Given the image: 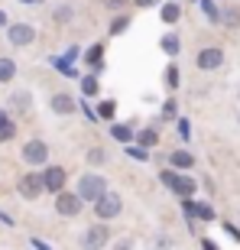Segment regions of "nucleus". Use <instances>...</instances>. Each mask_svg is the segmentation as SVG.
<instances>
[{"label":"nucleus","instance_id":"obj_4","mask_svg":"<svg viewBox=\"0 0 240 250\" xmlns=\"http://www.w3.org/2000/svg\"><path fill=\"white\" fill-rule=\"evenodd\" d=\"M17 192L23 195V198H39V195L46 192V182H42V176H36V172H26V176H20V182H17Z\"/></svg>","mask_w":240,"mask_h":250},{"label":"nucleus","instance_id":"obj_2","mask_svg":"<svg viewBox=\"0 0 240 250\" xmlns=\"http://www.w3.org/2000/svg\"><path fill=\"white\" fill-rule=\"evenodd\" d=\"M107 241H111V228H107V224H91V228L81 234V247L84 250H101Z\"/></svg>","mask_w":240,"mask_h":250},{"label":"nucleus","instance_id":"obj_14","mask_svg":"<svg viewBox=\"0 0 240 250\" xmlns=\"http://www.w3.org/2000/svg\"><path fill=\"white\" fill-rule=\"evenodd\" d=\"M159 17H162V23H179V17H182V7H179V3H162Z\"/></svg>","mask_w":240,"mask_h":250},{"label":"nucleus","instance_id":"obj_1","mask_svg":"<svg viewBox=\"0 0 240 250\" xmlns=\"http://www.w3.org/2000/svg\"><path fill=\"white\" fill-rule=\"evenodd\" d=\"M104 192H107V179L98 176V172H88V176L78 179V195H81V202H98Z\"/></svg>","mask_w":240,"mask_h":250},{"label":"nucleus","instance_id":"obj_8","mask_svg":"<svg viewBox=\"0 0 240 250\" xmlns=\"http://www.w3.org/2000/svg\"><path fill=\"white\" fill-rule=\"evenodd\" d=\"M7 39L13 46H29V42L36 39V29L29 26V23H13V26L7 29Z\"/></svg>","mask_w":240,"mask_h":250},{"label":"nucleus","instance_id":"obj_28","mask_svg":"<svg viewBox=\"0 0 240 250\" xmlns=\"http://www.w3.org/2000/svg\"><path fill=\"white\" fill-rule=\"evenodd\" d=\"M127 23H130L127 17H117V20H114V26H111V33H123V29H127Z\"/></svg>","mask_w":240,"mask_h":250},{"label":"nucleus","instance_id":"obj_15","mask_svg":"<svg viewBox=\"0 0 240 250\" xmlns=\"http://www.w3.org/2000/svg\"><path fill=\"white\" fill-rule=\"evenodd\" d=\"M13 75H17V62L13 59H0V84L13 82Z\"/></svg>","mask_w":240,"mask_h":250},{"label":"nucleus","instance_id":"obj_5","mask_svg":"<svg viewBox=\"0 0 240 250\" xmlns=\"http://www.w3.org/2000/svg\"><path fill=\"white\" fill-rule=\"evenodd\" d=\"M120 195L117 192H104L101 198H98V205H94V211H98V218L101 221H111V218H117L120 214Z\"/></svg>","mask_w":240,"mask_h":250},{"label":"nucleus","instance_id":"obj_3","mask_svg":"<svg viewBox=\"0 0 240 250\" xmlns=\"http://www.w3.org/2000/svg\"><path fill=\"white\" fill-rule=\"evenodd\" d=\"M159 179H162V186L172 188V192H179L182 198H188V195L195 192V182L188 176H179V172H172V169H166V172H159Z\"/></svg>","mask_w":240,"mask_h":250},{"label":"nucleus","instance_id":"obj_26","mask_svg":"<svg viewBox=\"0 0 240 250\" xmlns=\"http://www.w3.org/2000/svg\"><path fill=\"white\" fill-rule=\"evenodd\" d=\"M166 84H169V88H176V84H179V68H176V65H169V68H166Z\"/></svg>","mask_w":240,"mask_h":250},{"label":"nucleus","instance_id":"obj_35","mask_svg":"<svg viewBox=\"0 0 240 250\" xmlns=\"http://www.w3.org/2000/svg\"><path fill=\"white\" fill-rule=\"evenodd\" d=\"M33 247H36V250H49V247H46L42 241H33Z\"/></svg>","mask_w":240,"mask_h":250},{"label":"nucleus","instance_id":"obj_38","mask_svg":"<svg viewBox=\"0 0 240 250\" xmlns=\"http://www.w3.org/2000/svg\"><path fill=\"white\" fill-rule=\"evenodd\" d=\"M137 3H140V7H146V3H153V0H137Z\"/></svg>","mask_w":240,"mask_h":250},{"label":"nucleus","instance_id":"obj_11","mask_svg":"<svg viewBox=\"0 0 240 250\" xmlns=\"http://www.w3.org/2000/svg\"><path fill=\"white\" fill-rule=\"evenodd\" d=\"M42 182H46L49 192H62L65 188V169L62 166H49L46 172H42Z\"/></svg>","mask_w":240,"mask_h":250},{"label":"nucleus","instance_id":"obj_9","mask_svg":"<svg viewBox=\"0 0 240 250\" xmlns=\"http://www.w3.org/2000/svg\"><path fill=\"white\" fill-rule=\"evenodd\" d=\"M182 211L188 214V218H201V221H214V208H211V205L192 202V198H185V202H182Z\"/></svg>","mask_w":240,"mask_h":250},{"label":"nucleus","instance_id":"obj_7","mask_svg":"<svg viewBox=\"0 0 240 250\" xmlns=\"http://www.w3.org/2000/svg\"><path fill=\"white\" fill-rule=\"evenodd\" d=\"M56 211L59 214H65V218H75V214L81 211V195L78 192H59L56 195Z\"/></svg>","mask_w":240,"mask_h":250},{"label":"nucleus","instance_id":"obj_29","mask_svg":"<svg viewBox=\"0 0 240 250\" xmlns=\"http://www.w3.org/2000/svg\"><path fill=\"white\" fill-rule=\"evenodd\" d=\"M188 133H192V124H188V121H179V137L188 140Z\"/></svg>","mask_w":240,"mask_h":250},{"label":"nucleus","instance_id":"obj_24","mask_svg":"<svg viewBox=\"0 0 240 250\" xmlns=\"http://www.w3.org/2000/svg\"><path fill=\"white\" fill-rule=\"evenodd\" d=\"M98 114H101V117H107V121H111L114 114H117V104H114V101H101V107H98Z\"/></svg>","mask_w":240,"mask_h":250},{"label":"nucleus","instance_id":"obj_12","mask_svg":"<svg viewBox=\"0 0 240 250\" xmlns=\"http://www.w3.org/2000/svg\"><path fill=\"white\" fill-rule=\"evenodd\" d=\"M52 111H56V114H72L75 101L68 98V94H52Z\"/></svg>","mask_w":240,"mask_h":250},{"label":"nucleus","instance_id":"obj_16","mask_svg":"<svg viewBox=\"0 0 240 250\" xmlns=\"http://www.w3.org/2000/svg\"><path fill=\"white\" fill-rule=\"evenodd\" d=\"M111 133H114V140H120V143H130V140H133V127H127V124H114Z\"/></svg>","mask_w":240,"mask_h":250},{"label":"nucleus","instance_id":"obj_30","mask_svg":"<svg viewBox=\"0 0 240 250\" xmlns=\"http://www.w3.org/2000/svg\"><path fill=\"white\" fill-rule=\"evenodd\" d=\"M68 17H72V10H68V7L56 10V20H59V23H65V20H68Z\"/></svg>","mask_w":240,"mask_h":250},{"label":"nucleus","instance_id":"obj_21","mask_svg":"<svg viewBox=\"0 0 240 250\" xmlns=\"http://www.w3.org/2000/svg\"><path fill=\"white\" fill-rule=\"evenodd\" d=\"M101 56H104V46H91V49H88V56H84V62H88V65H101Z\"/></svg>","mask_w":240,"mask_h":250},{"label":"nucleus","instance_id":"obj_31","mask_svg":"<svg viewBox=\"0 0 240 250\" xmlns=\"http://www.w3.org/2000/svg\"><path fill=\"white\" fill-rule=\"evenodd\" d=\"M224 23H227V26H237V13L227 10V13H224Z\"/></svg>","mask_w":240,"mask_h":250},{"label":"nucleus","instance_id":"obj_34","mask_svg":"<svg viewBox=\"0 0 240 250\" xmlns=\"http://www.w3.org/2000/svg\"><path fill=\"white\" fill-rule=\"evenodd\" d=\"M204 250H218V244H214V241H204Z\"/></svg>","mask_w":240,"mask_h":250},{"label":"nucleus","instance_id":"obj_17","mask_svg":"<svg viewBox=\"0 0 240 250\" xmlns=\"http://www.w3.org/2000/svg\"><path fill=\"white\" fill-rule=\"evenodd\" d=\"M169 159H172V166H176V169H188V166H192V153H185V149H176Z\"/></svg>","mask_w":240,"mask_h":250},{"label":"nucleus","instance_id":"obj_36","mask_svg":"<svg viewBox=\"0 0 240 250\" xmlns=\"http://www.w3.org/2000/svg\"><path fill=\"white\" fill-rule=\"evenodd\" d=\"M117 250H130V244H127V241H120V244H117Z\"/></svg>","mask_w":240,"mask_h":250},{"label":"nucleus","instance_id":"obj_10","mask_svg":"<svg viewBox=\"0 0 240 250\" xmlns=\"http://www.w3.org/2000/svg\"><path fill=\"white\" fill-rule=\"evenodd\" d=\"M224 62V52L218 46H211V49H201L198 52V68H204V72H211V68H218V65Z\"/></svg>","mask_w":240,"mask_h":250},{"label":"nucleus","instance_id":"obj_20","mask_svg":"<svg viewBox=\"0 0 240 250\" xmlns=\"http://www.w3.org/2000/svg\"><path fill=\"white\" fill-rule=\"evenodd\" d=\"M198 3H201L204 17L211 20V23H221V13H218V7H214V0H198Z\"/></svg>","mask_w":240,"mask_h":250},{"label":"nucleus","instance_id":"obj_18","mask_svg":"<svg viewBox=\"0 0 240 250\" xmlns=\"http://www.w3.org/2000/svg\"><path fill=\"white\" fill-rule=\"evenodd\" d=\"M159 46H162V52H166V56H176V52H179V36H176V33H169V36H162V42H159Z\"/></svg>","mask_w":240,"mask_h":250},{"label":"nucleus","instance_id":"obj_25","mask_svg":"<svg viewBox=\"0 0 240 250\" xmlns=\"http://www.w3.org/2000/svg\"><path fill=\"white\" fill-rule=\"evenodd\" d=\"M127 153H130V156H133V159H140V163H146V159H149L146 146H140V143H137V146H127Z\"/></svg>","mask_w":240,"mask_h":250},{"label":"nucleus","instance_id":"obj_23","mask_svg":"<svg viewBox=\"0 0 240 250\" xmlns=\"http://www.w3.org/2000/svg\"><path fill=\"white\" fill-rule=\"evenodd\" d=\"M81 91L88 94V98H91V94H98V82H94L91 75H84V78H81Z\"/></svg>","mask_w":240,"mask_h":250},{"label":"nucleus","instance_id":"obj_27","mask_svg":"<svg viewBox=\"0 0 240 250\" xmlns=\"http://www.w3.org/2000/svg\"><path fill=\"white\" fill-rule=\"evenodd\" d=\"M88 163H91V166H101L104 163V149H91V153H88Z\"/></svg>","mask_w":240,"mask_h":250},{"label":"nucleus","instance_id":"obj_22","mask_svg":"<svg viewBox=\"0 0 240 250\" xmlns=\"http://www.w3.org/2000/svg\"><path fill=\"white\" fill-rule=\"evenodd\" d=\"M10 101H13V107H17V111H29V94H26V91L13 94V98H10Z\"/></svg>","mask_w":240,"mask_h":250},{"label":"nucleus","instance_id":"obj_33","mask_svg":"<svg viewBox=\"0 0 240 250\" xmlns=\"http://www.w3.org/2000/svg\"><path fill=\"white\" fill-rule=\"evenodd\" d=\"M107 7H114V10H120V7H127V0H107Z\"/></svg>","mask_w":240,"mask_h":250},{"label":"nucleus","instance_id":"obj_6","mask_svg":"<svg viewBox=\"0 0 240 250\" xmlns=\"http://www.w3.org/2000/svg\"><path fill=\"white\" fill-rule=\"evenodd\" d=\"M46 159H49V146L42 140H29L26 146H23V163L26 166H42Z\"/></svg>","mask_w":240,"mask_h":250},{"label":"nucleus","instance_id":"obj_19","mask_svg":"<svg viewBox=\"0 0 240 250\" xmlns=\"http://www.w3.org/2000/svg\"><path fill=\"white\" fill-rule=\"evenodd\" d=\"M137 140H140V146H156V143H159V133H156V130H140Z\"/></svg>","mask_w":240,"mask_h":250},{"label":"nucleus","instance_id":"obj_37","mask_svg":"<svg viewBox=\"0 0 240 250\" xmlns=\"http://www.w3.org/2000/svg\"><path fill=\"white\" fill-rule=\"evenodd\" d=\"M3 23H7V13H3V10H0V26H3Z\"/></svg>","mask_w":240,"mask_h":250},{"label":"nucleus","instance_id":"obj_13","mask_svg":"<svg viewBox=\"0 0 240 250\" xmlns=\"http://www.w3.org/2000/svg\"><path fill=\"white\" fill-rule=\"evenodd\" d=\"M13 133H17V127H13V121H10V114L0 111V143H7Z\"/></svg>","mask_w":240,"mask_h":250},{"label":"nucleus","instance_id":"obj_32","mask_svg":"<svg viewBox=\"0 0 240 250\" xmlns=\"http://www.w3.org/2000/svg\"><path fill=\"white\" fill-rule=\"evenodd\" d=\"M224 231H227V234H231V237H234V241H240V231H237V228H234V224H224Z\"/></svg>","mask_w":240,"mask_h":250}]
</instances>
